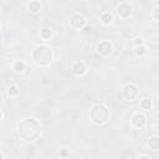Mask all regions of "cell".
I'll return each mask as SVG.
<instances>
[{
	"mask_svg": "<svg viewBox=\"0 0 159 159\" xmlns=\"http://www.w3.org/2000/svg\"><path fill=\"white\" fill-rule=\"evenodd\" d=\"M122 96H123V98L125 99V101H135L137 98H138V96H139V89H138V87L135 86V84H133V83H128V84H125L124 87H123V89H122Z\"/></svg>",
	"mask_w": 159,
	"mask_h": 159,
	"instance_id": "277c9868",
	"label": "cell"
},
{
	"mask_svg": "<svg viewBox=\"0 0 159 159\" xmlns=\"http://www.w3.org/2000/svg\"><path fill=\"white\" fill-rule=\"evenodd\" d=\"M101 20H102V22H103L104 25H109V24L113 21V15H112L111 12H103V14L101 15Z\"/></svg>",
	"mask_w": 159,
	"mask_h": 159,
	"instance_id": "4fadbf2b",
	"label": "cell"
},
{
	"mask_svg": "<svg viewBox=\"0 0 159 159\" xmlns=\"http://www.w3.org/2000/svg\"><path fill=\"white\" fill-rule=\"evenodd\" d=\"M135 45H137V46L143 45V40H142V39H137V40H135Z\"/></svg>",
	"mask_w": 159,
	"mask_h": 159,
	"instance_id": "d6986e66",
	"label": "cell"
},
{
	"mask_svg": "<svg viewBox=\"0 0 159 159\" xmlns=\"http://www.w3.org/2000/svg\"><path fill=\"white\" fill-rule=\"evenodd\" d=\"M0 158H4V155H2V154H1V153H0Z\"/></svg>",
	"mask_w": 159,
	"mask_h": 159,
	"instance_id": "603a6c76",
	"label": "cell"
},
{
	"mask_svg": "<svg viewBox=\"0 0 159 159\" xmlns=\"http://www.w3.org/2000/svg\"><path fill=\"white\" fill-rule=\"evenodd\" d=\"M14 71L16 72V73H22L24 71H25V68H26V65L22 62V61H16L15 63H14Z\"/></svg>",
	"mask_w": 159,
	"mask_h": 159,
	"instance_id": "7c38bea8",
	"label": "cell"
},
{
	"mask_svg": "<svg viewBox=\"0 0 159 159\" xmlns=\"http://www.w3.org/2000/svg\"><path fill=\"white\" fill-rule=\"evenodd\" d=\"M84 32H91V26H86L84 27Z\"/></svg>",
	"mask_w": 159,
	"mask_h": 159,
	"instance_id": "44dd1931",
	"label": "cell"
},
{
	"mask_svg": "<svg viewBox=\"0 0 159 159\" xmlns=\"http://www.w3.org/2000/svg\"><path fill=\"white\" fill-rule=\"evenodd\" d=\"M145 124H147V118H145L144 114H142V113H135V114L133 116V118H132V125H133L134 128L142 129V128L145 127Z\"/></svg>",
	"mask_w": 159,
	"mask_h": 159,
	"instance_id": "52a82bcc",
	"label": "cell"
},
{
	"mask_svg": "<svg viewBox=\"0 0 159 159\" xmlns=\"http://www.w3.org/2000/svg\"><path fill=\"white\" fill-rule=\"evenodd\" d=\"M29 10L32 12V14H37L40 10H41V4L40 1L37 0H32L29 2Z\"/></svg>",
	"mask_w": 159,
	"mask_h": 159,
	"instance_id": "30bf717a",
	"label": "cell"
},
{
	"mask_svg": "<svg viewBox=\"0 0 159 159\" xmlns=\"http://www.w3.org/2000/svg\"><path fill=\"white\" fill-rule=\"evenodd\" d=\"M134 53H135V56H138V57H143V56L147 53V48H145L143 45L137 46L135 50H134Z\"/></svg>",
	"mask_w": 159,
	"mask_h": 159,
	"instance_id": "2e32d148",
	"label": "cell"
},
{
	"mask_svg": "<svg viewBox=\"0 0 159 159\" xmlns=\"http://www.w3.org/2000/svg\"><path fill=\"white\" fill-rule=\"evenodd\" d=\"M67 154H68V153H67V150H61V153H60V155H61V157H67Z\"/></svg>",
	"mask_w": 159,
	"mask_h": 159,
	"instance_id": "ffe728a7",
	"label": "cell"
},
{
	"mask_svg": "<svg viewBox=\"0 0 159 159\" xmlns=\"http://www.w3.org/2000/svg\"><path fill=\"white\" fill-rule=\"evenodd\" d=\"M41 37H42L45 41L50 40V39L52 37V30H51V29H48V27L42 29V30H41Z\"/></svg>",
	"mask_w": 159,
	"mask_h": 159,
	"instance_id": "5bb4252c",
	"label": "cell"
},
{
	"mask_svg": "<svg viewBox=\"0 0 159 159\" xmlns=\"http://www.w3.org/2000/svg\"><path fill=\"white\" fill-rule=\"evenodd\" d=\"M148 145L152 150H158L159 149V138L157 135L149 138V142H148Z\"/></svg>",
	"mask_w": 159,
	"mask_h": 159,
	"instance_id": "8fae6325",
	"label": "cell"
},
{
	"mask_svg": "<svg viewBox=\"0 0 159 159\" xmlns=\"http://www.w3.org/2000/svg\"><path fill=\"white\" fill-rule=\"evenodd\" d=\"M116 11H117L118 16L122 17V19H128V17L133 14V9H132V6L128 5V4H125V2L119 4V5L117 6Z\"/></svg>",
	"mask_w": 159,
	"mask_h": 159,
	"instance_id": "8992f818",
	"label": "cell"
},
{
	"mask_svg": "<svg viewBox=\"0 0 159 159\" xmlns=\"http://www.w3.org/2000/svg\"><path fill=\"white\" fill-rule=\"evenodd\" d=\"M158 11H159V7H158V6H155V7H154V10H153V16H154V20H155V21H158V20H159Z\"/></svg>",
	"mask_w": 159,
	"mask_h": 159,
	"instance_id": "ac0fdd59",
	"label": "cell"
},
{
	"mask_svg": "<svg viewBox=\"0 0 159 159\" xmlns=\"http://www.w3.org/2000/svg\"><path fill=\"white\" fill-rule=\"evenodd\" d=\"M97 52L101 56H103V57L111 56L112 52H113V45H112V42H109V41H101L97 45Z\"/></svg>",
	"mask_w": 159,
	"mask_h": 159,
	"instance_id": "5b68a950",
	"label": "cell"
},
{
	"mask_svg": "<svg viewBox=\"0 0 159 159\" xmlns=\"http://www.w3.org/2000/svg\"><path fill=\"white\" fill-rule=\"evenodd\" d=\"M140 107H142V109H144V111H149V109L152 108V101L148 99V98L142 99V101H140Z\"/></svg>",
	"mask_w": 159,
	"mask_h": 159,
	"instance_id": "e0dca14e",
	"label": "cell"
},
{
	"mask_svg": "<svg viewBox=\"0 0 159 159\" xmlns=\"http://www.w3.org/2000/svg\"><path fill=\"white\" fill-rule=\"evenodd\" d=\"M86 71H87V68H86V65L83 62H80L78 61V62H75L72 65V72L76 76H82V75L86 73Z\"/></svg>",
	"mask_w": 159,
	"mask_h": 159,
	"instance_id": "9c48e42d",
	"label": "cell"
},
{
	"mask_svg": "<svg viewBox=\"0 0 159 159\" xmlns=\"http://www.w3.org/2000/svg\"><path fill=\"white\" fill-rule=\"evenodd\" d=\"M6 93H7L9 97H17V96H19V88L12 84V86H10V87L6 89Z\"/></svg>",
	"mask_w": 159,
	"mask_h": 159,
	"instance_id": "9a60e30c",
	"label": "cell"
},
{
	"mask_svg": "<svg viewBox=\"0 0 159 159\" xmlns=\"http://www.w3.org/2000/svg\"><path fill=\"white\" fill-rule=\"evenodd\" d=\"M41 133V125L36 119H22L17 123V134L25 142H34Z\"/></svg>",
	"mask_w": 159,
	"mask_h": 159,
	"instance_id": "6da1fadb",
	"label": "cell"
},
{
	"mask_svg": "<svg viewBox=\"0 0 159 159\" xmlns=\"http://www.w3.org/2000/svg\"><path fill=\"white\" fill-rule=\"evenodd\" d=\"M108 118H109V109L103 103H98V104L93 106L89 111V119L92 123H94L97 125L104 124L108 120Z\"/></svg>",
	"mask_w": 159,
	"mask_h": 159,
	"instance_id": "3957f363",
	"label": "cell"
},
{
	"mask_svg": "<svg viewBox=\"0 0 159 159\" xmlns=\"http://www.w3.org/2000/svg\"><path fill=\"white\" fill-rule=\"evenodd\" d=\"M70 22H71V26L75 29H83L86 26V17L80 15V14H75L71 17Z\"/></svg>",
	"mask_w": 159,
	"mask_h": 159,
	"instance_id": "ba28073f",
	"label": "cell"
},
{
	"mask_svg": "<svg viewBox=\"0 0 159 159\" xmlns=\"http://www.w3.org/2000/svg\"><path fill=\"white\" fill-rule=\"evenodd\" d=\"M32 60L37 65V66H48L52 61V57H53V53H52V50L46 46V45H37L32 53Z\"/></svg>",
	"mask_w": 159,
	"mask_h": 159,
	"instance_id": "7a4b0ae2",
	"label": "cell"
},
{
	"mask_svg": "<svg viewBox=\"0 0 159 159\" xmlns=\"http://www.w3.org/2000/svg\"><path fill=\"white\" fill-rule=\"evenodd\" d=\"M1 118H2V112L0 111V119H1Z\"/></svg>",
	"mask_w": 159,
	"mask_h": 159,
	"instance_id": "7402d4cb",
	"label": "cell"
}]
</instances>
